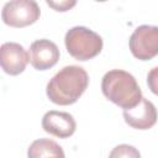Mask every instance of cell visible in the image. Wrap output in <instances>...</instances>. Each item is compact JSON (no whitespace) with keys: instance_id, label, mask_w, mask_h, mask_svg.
Wrapping results in <instances>:
<instances>
[{"instance_id":"1","label":"cell","mask_w":158,"mask_h":158,"mask_svg":"<svg viewBox=\"0 0 158 158\" xmlns=\"http://www.w3.org/2000/svg\"><path fill=\"white\" fill-rule=\"evenodd\" d=\"M88 85L89 75L84 68L79 65H67L48 81L46 93L53 104L67 106L77 102Z\"/></svg>"},{"instance_id":"2","label":"cell","mask_w":158,"mask_h":158,"mask_svg":"<svg viewBox=\"0 0 158 158\" xmlns=\"http://www.w3.org/2000/svg\"><path fill=\"white\" fill-rule=\"evenodd\" d=\"M101 90L106 99L123 110L135 107L143 98L135 77L121 69H112L104 74Z\"/></svg>"},{"instance_id":"3","label":"cell","mask_w":158,"mask_h":158,"mask_svg":"<svg viewBox=\"0 0 158 158\" xmlns=\"http://www.w3.org/2000/svg\"><path fill=\"white\" fill-rule=\"evenodd\" d=\"M64 43L68 53L80 62L93 59L102 49V38L96 32L84 26L70 28L65 33Z\"/></svg>"},{"instance_id":"4","label":"cell","mask_w":158,"mask_h":158,"mask_svg":"<svg viewBox=\"0 0 158 158\" xmlns=\"http://www.w3.org/2000/svg\"><path fill=\"white\" fill-rule=\"evenodd\" d=\"M41 15L38 4L35 0H10L1 11V19L5 25L15 28H22L35 23Z\"/></svg>"},{"instance_id":"5","label":"cell","mask_w":158,"mask_h":158,"mask_svg":"<svg viewBox=\"0 0 158 158\" xmlns=\"http://www.w3.org/2000/svg\"><path fill=\"white\" fill-rule=\"evenodd\" d=\"M128 47L139 60H151L158 56V26L141 25L131 35Z\"/></svg>"},{"instance_id":"6","label":"cell","mask_w":158,"mask_h":158,"mask_svg":"<svg viewBox=\"0 0 158 158\" xmlns=\"http://www.w3.org/2000/svg\"><path fill=\"white\" fill-rule=\"evenodd\" d=\"M28 56L30 63L36 70H47L57 64L60 53L54 42L42 38L31 43Z\"/></svg>"},{"instance_id":"7","label":"cell","mask_w":158,"mask_h":158,"mask_svg":"<svg viewBox=\"0 0 158 158\" xmlns=\"http://www.w3.org/2000/svg\"><path fill=\"white\" fill-rule=\"evenodd\" d=\"M30 56L25 48L16 42H5L0 48V64L2 70L9 75L21 74L27 63Z\"/></svg>"},{"instance_id":"8","label":"cell","mask_w":158,"mask_h":158,"mask_svg":"<svg viewBox=\"0 0 158 158\" xmlns=\"http://www.w3.org/2000/svg\"><path fill=\"white\" fill-rule=\"evenodd\" d=\"M125 122L136 130H148L152 128L158 118V112L152 101L142 98L141 101L131 109L123 110Z\"/></svg>"},{"instance_id":"9","label":"cell","mask_w":158,"mask_h":158,"mask_svg":"<svg viewBox=\"0 0 158 158\" xmlns=\"http://www.w3.org/2000/svg\"><path fill=\"white\" fill-rule=\"evenodd\" d=\"M42 128L56 137L68 138L77 130V122L74 117L63 111L51 110L47 111L42 117Z\"/></svg>"},{"instance_id":"10","label":"cell","mask_w":158,"mask_h":158,"mask_svg":"<svg viewBox=\"0 0 158 158\" xmlns=\"http://www.w3.org/2000/svg\"><path fill=\"white\" fill-rule=\"evenodd\" d=\"M27 156L30 158H38V157H64V152L62 147L48 138H40L31 143L27 151Z\"/></svg>"},{"instance_id":"11","label":"cell","mask_w":158,"mask_h":158,"mask_svg":"<svg viewBox=\"0 0 158 158\" xmlns=\"http://www.w3.org/2000/svg\"><path fill=\"white\" fill-rule=\"evenodd\" d=\"M78 0H46L47 5L58 12H65L77 5Z\"/></svg>"},{"instance_id":"12","label":"cell","mask_w":158,"mask_h":158,"mask_svg":"<svg viewBox=\"0 0 158 158\" xmlns=\"http://www.w3.org/2000/svg\"><path fill=\"white\" fill-rule=\"evenodd\" d=\"M111 157H139V152L135 149V147L128 144H120L115 147V149L110 153Z\"/></svg>"},{"instance_id":"13","label":"cell","mask_w":158,"mask_h":158,"mask_svg":"<svg viewBox=\"0 0 158 158\" xmlns=\"http://www.w3.org/2000/svg\"><path fill=\"white\" fill-rule=\"evenodd\" d=\"M147 85L149 90L158 96V67L152 68L147 74Z\"/></svg>"},{"instance_id":"14","label":"cell","mask_w":158,"mask_h":158,"mask_svg":"<svg viewBox=\"0 0 158 158\" xmlns=\"http://www.w3.org/2000/svg\"><path fill=\"white\" fill-rule=\"evenodd\" d=\"M95 1H98V2H104V1H106V0H95Z\"/></svg>"}]
</instances>
